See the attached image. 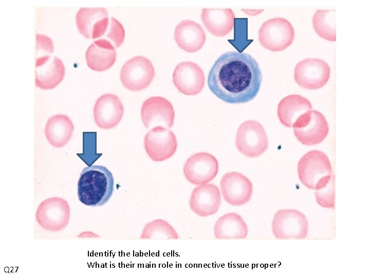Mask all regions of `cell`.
Wrapping results in <instances>:
<instances>
[{"label":"cell","instance_id":"2e32d148","mask_svg":"<svg viewBox=\"0 0 370 277\" xmlns=\"http://www.w3.org/2000/svg\"><path fill=\"white\" fill-rule=\"evenodd\" d=\"M107 9L102 7L80 8L76 16L80 33L88 39L97 38L105 32L108 25Z\"/></svg>","mask_w":370,"mask_h":277},{"label":"cell","instance_id":"9a60e30c","mask_svg":"<svg viewBox=\"0 0 370 277\" xmlns=\"http://www.w3.org/2000/svg\"><path fill=\"white\" fill-rule=\"evenodd\" d=\"M173 81L180 92L187 95H195L204 88L205 76L198 65L191 61H184L175 67Z\"/></svg>","mask_w":370,"mask_h":277},{"label":"cell","instance_id":"7c38bea8","mask_svg":"<svg viewBox=\"0 0 370 277\" xmlns=\"http://www.w3.org/2000/svg\"><path fill=\"white\" fill-rule=\"evenodd\" d=\"M217 160L212 154L200 152L195 153L185 162L183 172L186 179L195 185L207 184L212 181L218 171Z\"/></svg>","mask_w":370,"mask_h":277},{"label":"cell","instance_id":"52a82bcc","mask_svg":"<svg viewBox=\"0 0 370 277\" xmlns=\"http://www.w3.org/2000/svg\"><path fill=\"white\" fill-rule=\"evenodd\" d=\"M298 140L310 146L322 142L327 135L328 125L324 116L316 110H310L301 115L293 126Z\"/></svg>","mask_w":370,"mask_h":277},{"label":"cell","instance_id":"277c9868","mask_svg":"<svg viewBox=\"0 0 370 277\" xmlns=\"http://www.w3.org/2000/svg\"><path fill=\"white\" fill-rule=\"evenodd\" d=\"M294 30L286 18L274 17L265 21L258 30V41L265 49L272 52L283 51L294 38Z\"/></svg>","mask_w":370,"mask_h":277},{"label":"cell","instance_id":"83f0119b","mask_svg":"<svg viewBox=\"0 0 370 277\" xmlns=\"http://www.w3.org/2000/svg\"><path fill=\"white\" fill-rule=\"evenodd\" d=\"M315 197L320 206L326 208H334L335 205V175L322 187L316 189Z\"/></svg>","mask_w":370,"mask_h":277},{"label":"cell","instance_id":"e0dca14e","mask_svg":"<svg viewBox=\"0 0 370 277\" xmlns=\"http://www.w3.org/2000/svg\"><path fill=\"white\" fill-rule=\"evenodd\" d=\"M93 113L95 122L99 128L112 129L115 127L123 117V104L116 95L105 93L96 101Z\"/></svg>","mask_w":370,"mask_h":277},{"label":"cell","instance_id":"5bb4252c","mask_svg":"<svg viewBox=\"0 0 370 277\" xmlns=\"http://www.w3.org/2000/svg\"><path fill=\"white\" fill-rule=\"evenodd\" d=\"M220 187L225 201L232 206L245 205L250 200L253 192L250 180L235 171L225 173L221 179Z\"/></svg>","mask_w":370,"mask_h":277},{"label":"cell","instance_id":"6da1fadb","mask_svg":"<svg viewBox=\"0 0 370 277\" xmlns=\"http://www.w3.org/2000/svg\"><path fill=\"white\" fill-rule=\"evenodd\" d=\"M262 80L258 64L250 54L229 51L214 62L208 77L210 91L230 104L252 100L258 93Z\"/></svg>","mask_w":370,"mask_h":277},{"label":"cell","instance_id":"5b68a950","mask_svg":"<svg viewBox=\"0 0 370 277\" xmlns=\"http://www.w3.org/2000/svg\"><path fill=\"white\" fill-rule=\"evenodd\" d=\"M271 229L278 239H303L307 235L308 223L305 215L298 210L280 209L273 216Z\"/></svg>","mask_w":370,"mask_h":277},{"label":"cell","instance_id":"f546056e","mask_svg":"<svg viewBox=\"0 0 370 277\" xmlns=\"http://www.w3.org/2000/svg\"><path fill=\"white\" fill-rule=\"evenodd\" d=\"M36 53L39 54L40 52L44 53V55L46 53H52L54 50L53 44L52 39L47 35L41 34H36Z\"/></svg>","mask_w":370,"mask_h":277},{"label":"cell","instance_id":"d6986e66","mask_svg":"<svg viewBox=\"0 0 370 277\" xmlns=\"http://www.w3.org/2000/svg\"><path fill=\"white\" fill-rule=\"evenodd\" d=\"M35 72L36 86L42 89H52L63 80L65 67L57 56L45 55L36 59Z\"/></svg>","mask_w":370,"mask_h":277},{"label":"cell","instance_id":"4316f807","mask_svg":"<svg viewBox=\"0 0 370 277\" xmlns=\"http://www.w3.org/2000/svg\"><path fill=\"white\" fill-rule=\"evenodd\" d=\"M140 238L177 239L178 235L176 231L168 222L158 219L145 225Z\"/></svg>","mask_w":370,"mask_h":277},{"label":"cell","instance_id":"7402d4cb","mask_svg":"<svg viewBox=\"0 0 370 277\" xmlns=\"http://www.w3.org/2000/svg\"><path fill=\"white\" fill-rule=\"evenodd\" d=\"M116 51L112 43L105 39L94 41L86 52L88 66L93 70L102 71L110 68L116 60Z\"/></svg>","mask_w":370,"mask_h":277},{"label":"cell","instance_id":"8fae6325","mask_svg":"<svg viewBox=\"0 0 370 277\" xmlns=\"http://www.w3.org/2000/svg\"><path fill=\"white\" fill-rule=\"evenodd\" d=\"M145 151L154 161L161 162L169 159L177 148V138L169 128L156 126L145 134L144 138Z\"/></svg>","mask_w":370,"mask_h":277},{"label":"cell","instance_id":"8992f818","mask_svg":"<svg viewBox=\"0 0 370 277\" xmlns=\"http://www.w3.org/2000/svg\"><path fill=\"white\" fill-rule=\"evenodd\" d=\"M235 145L238 150L249 157H256L268 148V140L262 125L254 120L243 122L236 132Z\"/></svg>","mask_w":370,"mask_h":277},{"label":"cell","instance_id":"484cf974","mask_svg":"<svg viewBox=\"0 0 370 277\" xmlns=\"http://www.w3.org/2000/svg\"><path fill=\"white\" fill-rule=\"evenodd\" d=\"M335 11L317 10L312 17L316 33L321 37L331 42L336 41Z\"/></svg>","mask_w":370,"mask_h":277},{"label":"cell","instance_id":"9c48e42d","mask_svg":"<svg viewBox=\"0 0 370 277\" xmlns=\"http://www.w3.org/2000/svg\"><path fill=\"white\" fill-rule=\"evenodd\" d=\"M155 70L151 61L142 56H135L123 65L120 74L127 89L138 91L147 88L153 80Z\"/></svg>","mask_w":370,"mask_h":277},{"label":"cell","instance_id":"3957f363","mask_svg":"<svg viewBox=\"0 0 370 277\" xmlns=\"http://www.w3.org/2000/svg\"><path fill=\"white\" fill-rule=\"evenodd\" d=\"M298 176L309 189H317L326 183L333 175L327 156L319 150H311L305 154L298 164Z\"/></svg>","mask_w":370,"mask_h":277},{"label":"cell","instance_id":"f1b7e54d","mask_svg":"<svg viewBox=\"0 0 370 277\" xmlns=\"http://www.w3.org/2000/svg\"><path fill=\"white\" fill-rule=\"evenodd\" d=\"M107 36L111 39L117 47H119L123 43L125 32L122 24L113 17L110 19V25Z\"/></svg>","mask_w":370,"mask_h":277},{"label":"cell","instance_id":"603a6c76","mask_svg":"<svg viewBox=\"0 0 370 277\" xmlns=\"http://www.w3.org/2000/svg\"><path fill=\"white\" fill-rule=\"evenodd\" d=\"M73 130V124L67 115L56 114L47 120L45 127V134L52 146L61 148L70 141Z\"/></svg>","mask_w":370,"mask_h":277},{"label":"cell","instance_id":"30bf717a","mask_svg":"<svg viewBox=\"0 0 370 277\" xmlns=\"http://www.w3.org/2000/svg\"><path fill=\"white\" fill-rule=\"evenodd\" d=\"M330 73V66L325 61L318 58H306L296 65L294 78L302 88L316 90L325 85Z\"/></svg>","mask_w":370,"mask_h":277},{"label":"cell","instance_id":"d4e9b609","mask_svg":"<svg viewBox=\"0 0 370 277\" xmlns=\"http://www.w3.org/2000/svg\"><path fill=\"white\" fill-rule=\"evenodd\" d=\"M248 234L247 224L243 217L235 212L220 216L214 226V235L217 239H244Z\"/></svg>","mask_w":370,"mask_h":277},{"label":"cell","instance_id":"ac0fdd59","mask_svg":"<svg viewBox=\"0 0 370 277\" xmlns=\"http://www.w3.org/2000/svg\"><path fill=\"white\" fill-rule=\"evenodd\" d=\"M221 204V194L217 186L205 184L195 187L189 199L191 210L201 217L216 213Z\"/></svg>","mask_w":370,"mask_h":277},{"label":"cell","instance_id":"44dd1931","mask_svg":"<svg viewBox=\"0 0 370 277\" xmlns=\"http://www.w3.org/2000/svg\"><path fill=\"white\" fill-rule=\"evenodd\" d=\"M235 14L231 9L203 8L202 22L212 34L223 37L228 34L234 26Z\"/></svg>","mask_w":370,"mask_h":277},{"label":"cell","instance_id":"cb8c5ba5","mask_svg":"<svg viewBox=\"0 0 370 277\" xmlns=\"http://www.w3.org/2000/svg\"><path fill=\"white\" fill-rule=\"evenodd\" d=\"M311 109L312 105L307 98L299 94L289 95L279 102L278 116L283 125L292 127L301 115Z\"/></svg>","mask_w":370,"mask_h":277},{"label":"cell","instance_id":"ffe728a7","mask_svg":"<svg viewBox=\"0 0 370 277\" xmlns=\"http://www.w3.org/2000/svg\"><path fill=\"white\" fill-rule=\"evenodd\" d=\"M174 38L177 45L188 52H195L203 46L206 35L202 27L189 19L181 21L174 30Z\"/></svg>","mask_w":370,"mask_h":277},{"label":"cell","instance_id":"7a4b0ae2","mask_svg":"<svg viewBox=\"0 0 370 277\" xmlns=\"http://www.w3.org/2000/svg\"><path fill=\"white\" fill-rule=\"evenodd\" d=\"M114 180L111 171L100 165L84 168L78 182V196L82 204L100 206L106 203L114 191Z\"/></svg>","mask_w":370,"mask_h":277},{"label":"cell","instance_id":"ba28073f","mask_svg":"<svg viewBox=\"0 0 370 277\" xmlns=\"http://www.w3.org/2000/svg\"><path fill=\"white\" fill-rule=\"evenodd\" d=\"M70 210L68 202L59 197L48 198L38 206L35 217L38 224L44 229L58 231L68 224Z\"/></svg>","mask_w":370,"mask_h":277},{"label":"cell","instance_id":"4fadbf2b","mask_svg":"<svg viewBox=\"0 0 370 277\" xmlns=\"http://www.w3.org/2000/svg\"><path fill=\"white\" fill-rule=\"evenodd\" d=\"M141 118L146 128L152 126L171 128L174 122L175 112L172 103L161 96H152L142 104Z\"/></svg>","mask_w":370,"mask_h":277}]
</instances>
